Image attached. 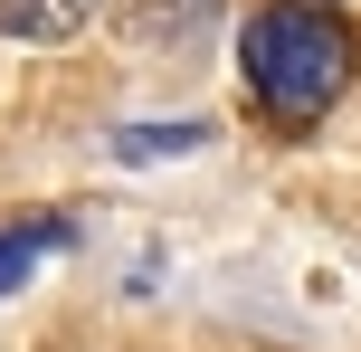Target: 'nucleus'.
Listing matches in <instances>:
<instances>
[{"label":"nucleus","mask_w":361,"mask_h":352,"mask_svg":"<svg viewBox=\"0 0 361 352\" xmlns=\"http://www.w3.org/2000/svg\"><path fill=\"white\" fill-rule=\"evenodd\" d=\"M48 248H67V219H38V229H19V238H0V286H19Z\"/></svg>","instance_id":"7ed1b4c3"},{"label":"nucleus","mask_w":361,"mask_h":352,"mask_svg":"<svg viewBox=\"0 0 361 352\" xmlns=\"http://www.w3.org/2000/svg\"><path fill=\"white\" fill-rule=\"evenodd\" d=\"M95 0H0V38H76Z\"/></svg>","instance_id":"f03ea898"},{"label":"nucleus","mask_w":361,"mask_h":352,"mask_svg":"<svg viewBox=\"0 0 361 352\" xmlns=\"http://www.w3.org/2000/svg\"><path fill=\"white\" fill-rule=\"evenodd\" d=\"M247 95L276 114V124H314L333 95L352 86V29L333 10H305V0H276V10L247 19Z\"/></svg>","instance_id":"f257e3e1"}]
</instances>
